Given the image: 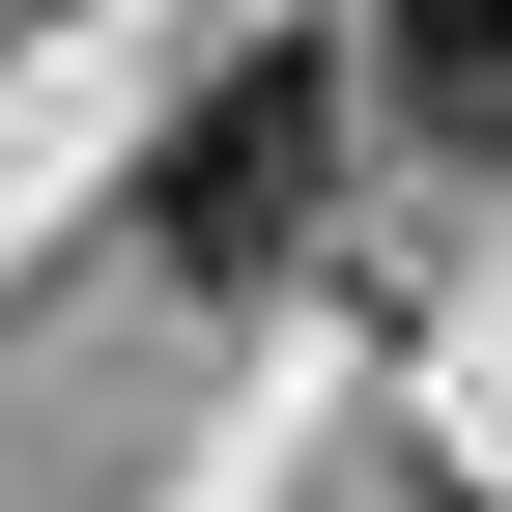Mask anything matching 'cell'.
Instances as JSON below:
<instances>
[{"mask_svg": "<svg viewBox=\"0 0 512 512\" xmlns=\"http://www.w3.org/2000/svg\"><path fill=\"white\" fill-rule=\"evenodd\" d=\"M370 86L427 114V143H512V0H399V57Z\"/></svg>", "mask_w": 512, "mask_h": 512, "instance_id": "7a4b0ae2", "label": "cell"}, {"mask_svg": "<svg viewBox=\"0 0 512 512\" xmlns=\"http://www.w3.org/2000/svg\"><path fill=\"white\" fill-rule=\"evenodd\" d=\"M313 200H342V57L313 29H228L200 86H171V143H143V256L171 285H285Z\"/></svg>", "mask_w": 512, "mask_h": 512, "instance_id": "6da1fadb", "label": "cell"}]
</instances>
